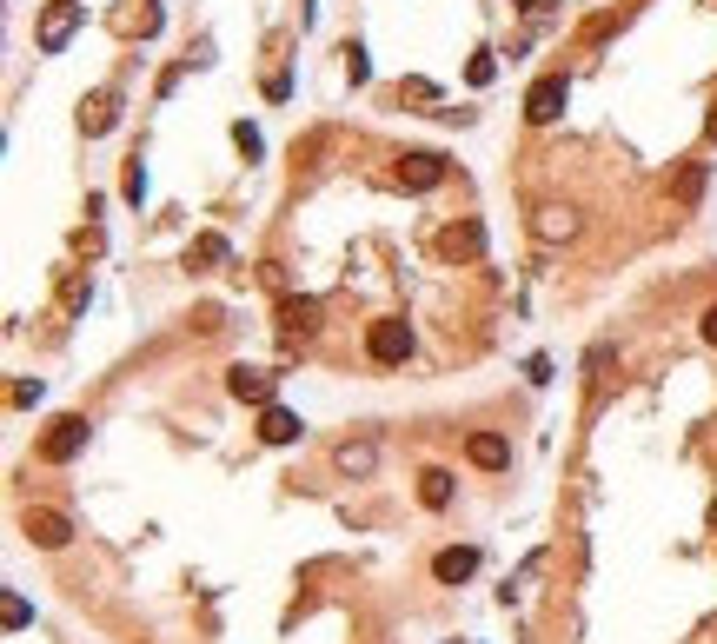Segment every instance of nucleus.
<instances>
[{"label":"nucleus","mask_w":717,"mask_h":644,"mask_svg":"<svg viewBox=\"0 0 717 644\" xmlns=\"http://www.w3.org/2000/svg\"><path fill=\"white\" fill-rule=\"evenodd\" d=\"M220 259H226V240H200V246H193V266H220Z\"/></svg>","instance_id":"nucleus-17"},{"label":"nucleus","mask_w":717,"mask_h":644,"mask_svg":"<svg viewBox=\"0 0 717 644\" xmlns=\"http://www.w3.org/2000/svg\"><path fill=\"white\" fill-rule=\"evenodd\" d=\"M704 193V166H684L678 173V200H698Z\"/></svg>","instance_id":"nucleus-16"},{"label":"nucleus","mask_w":717,"mask_h":644,"mask_svg":"<svg viewBox=\"0 0 717 644\" xmlns=\"http://www.w3.org/2000/svg\"><path fill=\"white\" fill-rule=\"evenodd\" d=\"M0 618H7V631H20V625H27V605H20V598H7V605H0Z\"/></svg>","instance_id":"nucleus-18"},{"label":"nucleus","mask_w":717,"mask_h":644,"mask_svg":"<svg viewBox=\"0 0 717 644\" xmlns=\"http://www.w3.org/2000/svg\"><path fill=\"white\" fill-rule=\"evenodd\" d=\"M20 525H27V538H34V545H47V552H60V545L74 538V525H67V512H47V505H34V512L20 518Z\"/></svg>","instance_id":"nucleus-4"},{"label":"nucleus","mask_w":717,"mask_h":644,"mask_svg":"<svg viewBox=\"0 0 717 644\" xmlns=\"http://www.w3.org/2000/svg\"><path fill=\"white\" fill-rule=\"evenodd\" d=\"M372 465H379V445H372V439H346V445H339V472H346V479H366Z\"/></svg>","instance_id":"nucleus-11"},{"label":"nucleus","mask_w":717,"mask_h":644,"mask_svg":"<svg viewBox=\"0 0 717 644\" xmlns=\"http://www.w3.org/2000/svg\"><path fill=\"white\" fill-rule=\"evenodd\" d=\"M558 113H565V74H545L532 93H525V120L545 127V120H558Z\"/></svg>","instance_id":"nucleus-5"},{"label":"nucleus","mask_w":717,"mask_h":644,"mask_svg":"<svg viewBox=\"0 0 717 644\" xmlns=\"http://www.w3.org/2000/svg\"><path fill=\"white\" fill-rule=\"evenodd\" d=\"M313 319H319L313 299H286V306H279V326L286 332H313Z\"/></svg>","instance_id":"nucleus-15"},{"label":"nucleus","mask_w":717,"mask_h":644,"mask_svg":"<svg viewBox=\"0 0 717 644\" xmlns=\"http://www.w3.org/2000/svg\"><path fill=\"white\" fill-rule=\"evenodd\" d=\"M226 386H233V399H246V405H273V372H259V366H233Z\"/></svg>","instance_id":"nucleus-7"},{"label":"nucleus","mask_w":717,"mask_h":644,"mask_svg":"<svg viewBox=\"0 0 717 644\" xmlns=\"http://www.w3.org/2000/svg\"><path fill=\"white\" fill-rule=\"evenodd\" d=\"M74 27H80V7L74 0H54V7L40 14V27H34V47L40 54H60V47L74 40Z\"/></svg>","instance_id":"nucleus-2"},{"label":"nucleus","mask_w":717,"mask_h":644,"mask_svg":"<svg viewBox=\"0 0 717 644\" xmlns=\"http://www.w3.org/2000/svg\"><path fill=\"white\" fill-rule=\"evenodd\" d=\"M87 439H93V425L80 419V412H67V419H54V425H47V439H40V459H47V465H67Z\"/></svg>","instance_id":"nucleus-1"},{"label":"nucleus","mask_w":717,"mask_h":644,"mask_svg":"<svg viewBox=\"0 0 717 644\" xmlns=\"http://www.w3.org/2000/svg\"><path fill=\"white\" fill-rule=\"evenodd\" d=\"M419 505H425V512H445V505H452V472L432 465V472L419 479Z\"/></svg>","instance_id":"nucleus-14"},{"label":"nucleus","mask_w":717,"mask_h":644,"mask_svg":"<svg viewBox=\"0 0 717 644\" xmlns=\"http://www.w3.org/2000/svg\"><path fill=\"white\" fill-rule=\"evenodd\" d=\"M113 107H120V93H113V87H107V93H93L87 107H80V127H87V133H107L113 120H120Z\"/></svg>","instance_id":"nucleus-13"},{"label":"nucleus","mask_w":717,"mask_h":644,"mask_svg":"<svg viewBox=\"0 0 717 644\" xmlns=\"http://www.w3.org/2000/svg\"><path fill=\"white\" fill-rule=\"evenodd\" d=\"M432 571H439V585H459V578H472V571H478V552H472V545H452V552L432 558Z\"/></svg>","instance_id":"nucleus-10"},{"label":"nucleus","mask_w":717,"mask_h":644,"mask_svg":"<svg viewBox=\"0 0 717 644\" xmlns=\"http://www.w3.org/2000/svg\"><path fill=\"white\" fill-rule=\"evenodd\" d=\"M478 253H485V226L478 220H465V226L445 233V259H478Z\"/></svg>","instance_id":"nucleus-12"},{"label":"nucleus","mask_w":717,"mask_h":644,"mask_svg":"<svg viewBox=\"0 0 717 644\" xmlns=\"http://www.w3.org/2000/svg\"><path fill=\"white\" fill-rule=\"evenodd\" d=\"M366 352L379 359V366H405V352H412V332H405L399 319H379V326L366 332Z\"/></svg>","instance_id":"nucleus-3"},{"label":"nucleus","mask_w":717,"mask_h":644,"mask_svg":"<svg viewBox=\"0 0 717 644\" xmlns=\"http://www.w3.org/2000/svg\"><path fill=\"white\" fill-rule=\"evenodd\" d=\"M704 339H711V346H717V306H711V313H704Z\"/></svg>","instance_id":"nucleus-19"},{"label":"nucleus","mask_w":717,"mask_h":644,"mask_svg":"<svg viewBox=\"0 0 717 644\" xmlns=\"http://www.w3.org/2000/svg\"><path fill=\"white\" fill-rule=\"evenodd\" d=\"M704 133H711V140H717V100H711V120H704Z\"/></svg>","instance_id":"nucleus-20"},{"label":"nucleus","mask_w":717,"mask_h":644,"mask_svg":"<svg viewBox=\"0 0 717 644\" xmlns=\"http://www.w3.org/2000/svg\"><path fill=\"white\" fill-rule=\"evenodd\" d=\"M399 180L412 186V193H425V186L445 180V160H439V153H405V160H399Z\"/></svg>","instance_id":"nucleus-8"},{"label":"nucleus","mask_w":717,"mask_h":644,"mask_svg":"<svg viewBox=\"0 0 717 644\" xmlns=\"http://www.w3.org/2000/svg\"><path fill=\"white\" fill-rule=\"evenodd\" d=\"M465 459H472L478 472H505V465H512V445L498 439V432H472V439H465Z\"/></svg>","instance_id":"nucleus-6"},{"label":"nucleus","mask_w":717,"mask_h":644,"mask_svg":"<svg viewBox=\"0 0 717 644\" xmlns=\"http://www.w3.org/2000/svg\"><path fill=\"white\" fill-rule=\"evenodd\" d=\"M299 432H306V425H299V412H286V405H266V412H259V439L266 445H293Z\"/></svg>","instance_id":"nucleus-9"}]
</instances>
